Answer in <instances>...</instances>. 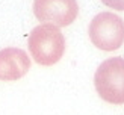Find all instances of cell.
<instances>
[{"label":"cell","instance_id":"cell-1","mask_svg":"<svg viewBox=\"0 0 124 115\" xmlns=\"http://www.w3.org/2000/svg\"><path fill=\"white\" fill-rule=\"evenodd\" d=\"M27 47L30 56L39 65L50 67L59 62L65 53V36L58 26L50 23L39 24L29 33Z\"/></svg>","mask_w":124,"mask_h":115},{"label":"cell","instance_id":"cell-2","mask_svg":"<svg viewBox=\"0 0 124 115\" xmlns=\"http://www.w3.org/2000/svg\"><path fill=\"white\" fill-rule=\"evenodd\" d=\"M94 86L101 100L110 105H124V58L103 61L94 74Z\"/></svg>","mask_w":124,"mask_h":115},{"label":"cell","instance_id":"cell-3","mask_svg":"<svg viewBox=\"0 0 124 115\" xmlns=\"http://www.w3.org/2000/svg\"><path fill=\"white\" fill-rule=\"evenodd\" d=\"M89 39L97 48L114 52L124 44V20L114 12H100L89 23Z\"/></svg>","mask_w":124,"mask_h":115},{"label":"cell","instance_id":"cell-4","mask_svg":"<svg viewBox=\"0 0 124 115\" xmlns=\"http://www.w3.org/2000/svg\"><path fill=\"white\" fill-rule=\"evenodd\" d=\"M33 14L39 21L65 27L77 18V0H33Z\"/></svg>","mask_w":124,"mask_h":115},{"label":"cell","instance_id":"cell-5","mask_svg":"<svg viewBox=\"0 0 124 115\" xmlns=\"http://www.w3.org/2000/svg\"><path fill=\"white\" fill-rule=\"evenodd\" d=\"M30 59L27 53L17 47H6L0 50V80L14 82L27 74Z\"/></svg>","mask_w":124,"mask_h":115},{"label":"cell","instance_id":"cell-6","mask_svg":"<svg viewBox=\"0 0 124 115\" xmlns=\"http://www.w3.org/2000/svg\"><path fill=\"white\" fill-rule=\"evenodd\" d=\"M103 5L115 11H124V0H101Z\"/></svg>","mask_w":124,"mask_h":115}]
</instances>
